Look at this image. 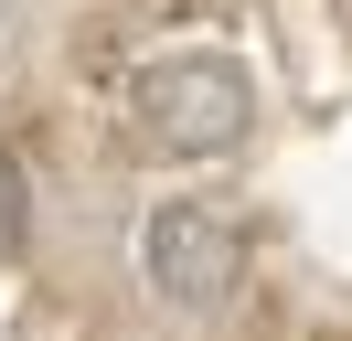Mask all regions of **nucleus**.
Here are the masks:
<instances>
[{
    "label": "nucleus",
    "instance_id": "1",
    "mask_svg": "<svg viewBox=\"0 0 352 341\" xmlns=\"http://www.w3.org/2000/svg\"><path fill=\"white\" fill-rule=\"evenodd\" d=\"M129 118L150 149H171V160H224V149H245V128H256V75H245L235 54H150L129 75Z\"/></svg>",
    "mask_w": 352,
    "mask_h": 341
},
{
    "label": "nucleus",
    "instance_id": "2",
    "mask_svg": "<svg viewBox=\"0 0 352 341\" xmlns=\"http://www.w3.org/2000/svg\"><path fill=\"white\" fill-rule=\"evenodd\" d=\"M139 277H150V298H171V309H224V298L245 288V234L235 213L214 203H160L150 224H139Z\"/></svg>",
    "mask_w": 352,
    "mask_h": 341
},
{
    "label": "nucleus",
    "instance_id": "3",
    "mask_svg": "<svg viewBox=\"0 0 352 341\" xmlns=\"http://www.w3.org/2000/svg\"><path fill=\"white\" fill-rule=\"evenodd\" d=\"M22 245H32V170L0 149V267H22Z\"/></svg>",
    "mask_w": 352,
    "mask_h": 341
}]
</instances>
